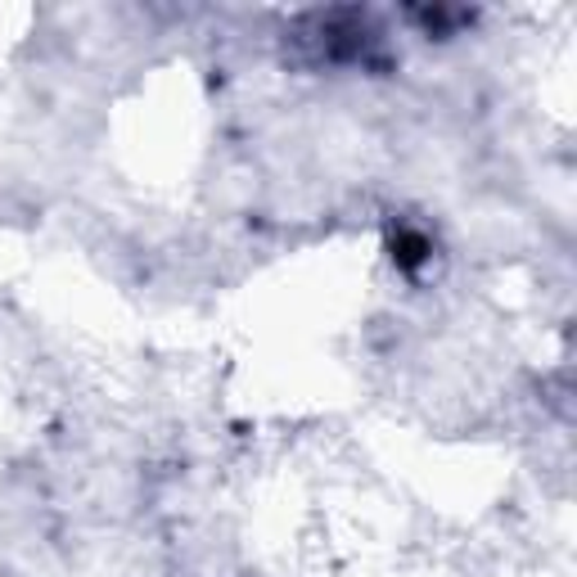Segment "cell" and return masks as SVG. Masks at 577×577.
<instances>
[{
	"instance_id": "cell-1",
	"label": "cell",
	"mask_w": 577,
	"mask_h": 577,
	"mask_svg": "<svg viewBox=\"0 0 577 577\" xmlns=\"http://www.w3.org/2000/svg\"><path fill=\"white\" fill-rule=\"evenodd\" d=\"M392 262H398L402 271H419L424 262L434 258V239L424 235V230H415V226H398V235H392Z\"/></svg>"
}]
</instances>
